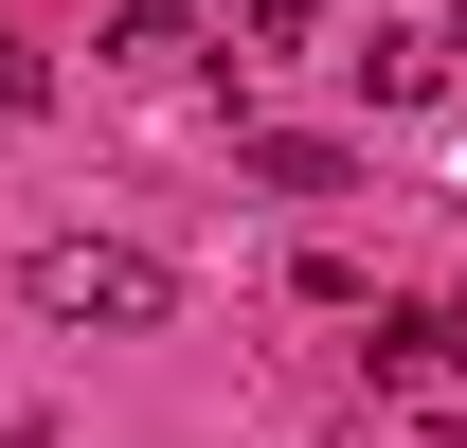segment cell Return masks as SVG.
<instances>
[{
    "mask_svg": "<svg viewBox=\"0 0 467 448\" xmlns=\"http://www.w3.org/2000/svg\"><path fill=\"white\" fill-rule=\"evenodd\" d=\"M180 55H198V18H180V0H126V18H109V72H180Z\"/></svg>",
    "mask_w": 467,
    "mask_h": 448,
    "instance_id": "277c9868",
    "label": "cell"
},
{
    "mask_svg": "<svg viewBox=\"0 0 467 448\" xmlns=\"http://www.w3.org/2000/svg\"><path fill=\"white\" fill-rule=\"evenodd\" d=\"M0 108H18V126H36V108H55V72H36V55H18V36H0Z\"/></svg>",
    "mask_w": 467,
    "mask_h": 448,
    "instance_id": "5b68a950",
    "label": "cell"
},
{
    "mask_svg": "<svg viewBox=\"0 0 467 448\" xmlns=\"http://www.w3.org/2000/svg\"><path fill=\"white\" fill-rule=\"evenodd\" d=\"M234 162H252V179H270V198H342V144H324V126H234Z\"/></svg>",
    "mask_w": 467,
    "mask_h": 448,
    "instance_id": "3957f363",
    "label": "cell"
},
{
    "mask_svg": "<svg viewBox=\"0 0 467 448\" xmlns=\"http://www.w3.org/2000/svg\"><path fill=\"white\" fill-rule=\"evenodd\" d=\"M18 305L72 323V341H144V323H180V270H162V251H126V233H55V251L18 270Z\"/></svg>",
    "mask_w": 467,
    "mask_h": 448,
    "instance_id": "6da1fadb",
    "label": "cell"
},
{
    "mask_svg": "<svg viewBox=\"0 0 467 448\" xmlns=\"http://www.w3.org/2000/svg\"><path fill=\"white\" fill-rule=\"evenodd\" d=\"M378 377H396V394H450L467 377V305H378Z\"/></svg>",
    "mask_w": 467,
    "mask_h": 448,
    "instance_id": "7a4b0ae2",
    "label": "cell"
}]
</instances>
